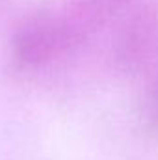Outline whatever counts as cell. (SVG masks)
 I'll use <instances>...</instances> for the list:
<instances>
[{
	"label": "cell",
	"instance_id": "6da1fadb",
	"mask_svg": "<svg viewBox=\"0 0 158 160\" xmlns=\"http://www.w3.org/2000/svg\"><path fill=\"white\" fill-rule=\"evenodd\" d=\"M126 0H50L13 36V56L26 69L52 67L108 39Z\"/></svg>",
	"mask_w": 158,
	"mask_h": 160
},
{
	"label": "cell",
	"instance_id": "7a4b0ae2",
	"mask_svg": "<svg viewBox=\"0 0 158 160\" xmlns=\"http://www.w3.org/2000/svg\"><path fill=\"white\" fill-rule=\"evenodd\" d=\"M104 50L121 71L140 69L158 52V0H126Z\"/></svg>",
	"mask_w": 158,
	"mask_h": 160
},
{
	"label": "cell",
	"instance_id": "3957f363",
	"mask_svg": "<svg viewBox=\"0 0 158 160\" xmlns=\"http://www.w3.org/2000/svg\"><path fill=\"white\" fill-rule=\"evenodd\" d=\"M156 91H158V75H156Z\"/></svg>",
	"mask_w": 158,
	"mask_h": 160
}]
</instances>
